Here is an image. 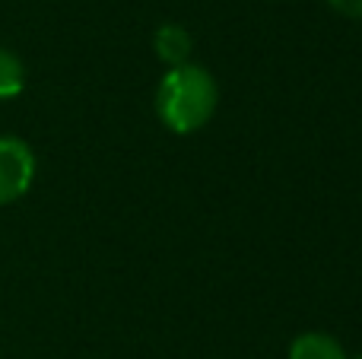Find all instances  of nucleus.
<instances>
[{"label":"nucleus","mask_w":362,"mask_h":359,"mask_svg":"<svg viewBox=\"0 0 362 359\" xmlns=\"http://www.w3.org/2000/svg\"><path fill=\"white\" fill-rule=\"evenodd\" d=\"M219 102L216 80L197 64H181L163 76L156 89V114L169 131L194 134L213 118Z\"/></svg>","instance_id":"f257e3e1"},{"label":"nucleus","mask_w":362,"mask_h":359,"mask_svg":"<svg viewBox=\"0 0 362 359\" xmlns=\"http://www.w3.org/2000/svg\"><path fill=\"white\" fill-rule=\"evenodd\" d=\"M35 178V153L19 137H0V207L25 197Z\"/></svg>","instance_id":"f03ea898"},{"label":"nucleus","mask_w":362,"mask_h":359,"mask_svg":"<svg viewBox=\"0 0 362 359\" xmlns=\"http://www.w3.org/2000/svg\"><path fill=\"white\" fill-rule=\"evenodd\" d=\"M289 359H346V350L337 337L321 334V331H305L289 343Z\"/></svg>","instance_id":"7ed1b4c3"},{"label":"nucleus","mask_w":362,"mask_h":359,"mask_svg":"<svg viewBox=\"0 0 362 359\" xmlns=\"http://www.w3.org/2000/svg\"><path fill=\"white\" fill-rule=\"evenodd\" d=\"M153 45H156L159 61L169 64V67H181V64H187V54H191L194 42L181 25H163V29L156 32V38H153Z\"/></svg>","instance_id":"20e7f679"},{"label":"nucleus","mask_w":362,"mask_h":359,"mask_svg":"<svg viewBox=\"0 0 362 359\" xmlns=\"http://www.w3.org/2000/svg\"><path fill=\"white\" fill-rule=\"evenodd\" d=\"M25 89V67L13 51L0 48V102L4 99H16Z\"/></svg>","instance_id":"39448f33"},{"label":"nucleus","mask_w":362,"mask_h":359,"mask_svg":"<svg viewBox=\"0 0 362 359\" xmlns=\"http://www.w3.org/2000/svg\"><path fill=\"white\" fill-rule=\"evenodd\" d=\"M327 4H331L337 13H344V16L362 19V0H327Z\"/></svg>","instance_id":"423d86ee"},{"label":"nucleus","mask_w":362,"mask_h":359,"mask_svg":"<svg viewBox=\"0 0 362 359\" xmlns=\"http://www.w3.org/2000/svg\"><path fill=\"white\" fill-rule=\"evenodd\" d=\"M359 359H362V356H359Z\"/></svg>","instance_id":"0eeeda50"}]
</instances>
